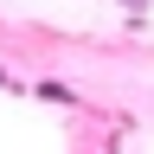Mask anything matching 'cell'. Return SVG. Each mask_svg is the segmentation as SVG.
Wrapping results in <instances>:
<instances>
[{
	"mask_svg": "<svg viewBox=\"0 0 154 154\" xmlns=\"http://www.w3.org/2000/svg\"><path fill=\"white\" fill-rule=\"evenodd\" d=\"M32 96H45V103H77V90H71V84H58V77H38Z\"/></svg>",
	"mask_w": 154,
	"mask_h": 154,
	"instance_id": "cell-1",
	"label": "cell"
},
{
	"mask_svg": "<svg viewBox=\"0 0 154 154\" xmlns=\"http://www.w3.org/2000/svg\"><path fill=\"white\" fill-rule=\"evenodd\" d=\"M116 7L128 13V26H135V32H141V26H148V7H154V0H116Z\"/></svg>",
	"mask_w": 154,
	"mask_h": 154,
	"instance_id": "cell-2",
	"label": "cell"
},
{
	"mask_svg": "<svg viewBox=\"0 0 154 154\" xmlns=\"http://www.w3.org/2000/svg\"><path fill=\"white\" fill-rule=\"evenodd\" d=\"M7 84H13V77H7V64H0V90H7Z\"/></svg>",
	"mask_w": 154,
	"mask_h": 154,
	"instance_id": "cell-3",
	"label": "cell"
}]
</instances>
